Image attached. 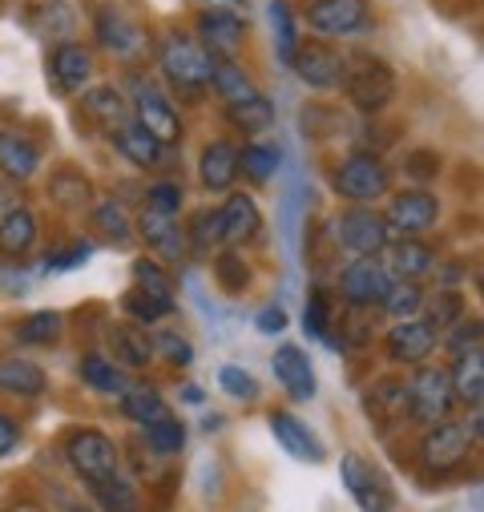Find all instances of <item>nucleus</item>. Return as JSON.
Returning <instances> with one entry per match:
<instances>
[{
    "label": "nucleus",
    "instance_id": "42",
    "mask_svg": "<svg viewBox=\"0 0 484 512\" xmlns=\"http://www.w3.org/2000/svg\"><path fill=\"white\" fill-rule=\"evenodd\" d=\"M380 307H384V311H388V319H396V323L416 319V315H420V307H424V291H420L416 283H396Z\"/></svg>",
    "mask_w": 484,
    "mask_h": 512
},
{
    "label": "nucleus",
    "instance_id": "31",
    "mask_svg": "<svg viewBox=\"0 0 484 512\" xmlns=\"http://www.w3.org/2000/svg\"><path fill=\"white\" fill-rule=\"evenodd\" d=\"M109 347L117 355V367H146L154 359V339H146L142 327H113Z\"/></svg>",
    "mask_w": 484,
    "mask_h": 512
},
{
    "label": "nucleus",
    "instance_id": "21",
    "mask_svg": "<svg viewBox=\"0 0 484 512\" xmlns=\"http://www.w3.org/2000/svg\"><path fill=\"white\" fill-rule=\"evenodd\" d=\"M41 166V146L25 134H0V174L13 178V182H25L33 178Z\"/></svg>",
    "mask_w": 484,
    "mask_h": 512
},
{
    "label": "nucleus",
    "instance_id": "34",
    "mask_svg": "<svg viewBox=\"0 0 484 512\" xmlns=\"http://www.w3.org/2000/svg\"><path fill=\"white\" fill-rule=\"evenodd\" d=\"M428 319V327L440 335V331H448V327H456L460 319H464V295L460 291H452V287H440L432 299H424V307H420Z\"/></svg>",
    "mask_w": 484,
    "mask_h": 512
},
{
    "label": "nucleus",
    "instance_id": "39",
    "mask_svg": "<svg viewBox=\"0 0 484 512\" xmlns=\"http://www.w3.org/2000/svg\"><path fill=\"white\" fill-rule=\"evenodd\" d=\"M218 242H222L218 210H198V214L186 222V250H194V254H210Z\"/></svg>",
    "mask_w": 484,
    "mask_h": 512
},
{
    "label": "nucleus",
    "instance_id": "29",
    "mask_svg": "<svg viewBox=\"0 0 484 512\" xmlns=\"http://www.w3.org/2000/svg\"><path fill=\"white\" fill-rule=\"evenodd\" d=\"M89 492L97 500L101 512H142V496L138 488L126 480V476H101V480H89Z\"/></svg>",
    "mask_w": 484,
    "mask_h": 512
},
{
    "label": "nucleus",
    "instance_id": "35",
    "mask_svg": "<svg viewBox=\"0 0 484 512\" xmlns=\"http://www.w3.org/2000/svg\"><path fill=\"white\" fill-rule=\"evenodd\" d=\"M226 121L238 125L242 134H263L275 125V105L267 97H255V101H242V105H226Z\"/></svg>",
    "mask_w": 484,
    "mask_h": 512
},
{
    "label": "nucleus",
    "instance_id": "18",
    "mask_svg": "<svg viewBox=\"0 0 484 512\" xmlns=\"http://www.w3.org/2000/svg\"><path fill=\"white\" fill-rule=\"evenodd\" d=\"M198 33H202L210 57H234L242 37H247V25H242L230 9H210L198 17Z\"/></svg>",
    "mask_w": 484,
    "mask_h": 512
},
{
    "label": "nucleus",
    "instance_id": "13",
    "mask_svg": "<svg viewBox=\"0 0 484 512\" xmlns=\"http://www.w3.org/2000/svg\"><path fill=\"white\" fill-rule=\"evenodd\" d=\"M134 121L142 125V130L154 138V142H162V146H170V142H178L182 138V121H178V113H174V105L154 89V85H138V97H134Z\"/></svg>",
    "mask_w": 484,
    "mask_h": 512
},
{
    "label": "nucleus",
    "instance_id": "57",
    "mask_svg": "<svg viewBox=\"0 0 484 512\" xmlns=\"http://www.w3.org/2000/svg\"><path fill=\"white\" fill-rule=\"evenodd\" d=\"M9 512H45V508H37V504H13Z\"/></svg>",
    "mask_w": 484,
    "mask_h": 512
},
{
    "label": "nucleus",
    "instance_id": "47",
    "mask_svg": "<svg viewBox=\"0 0 484 512\" xmlns=\"http://www.w3.org/2000/svg\"><path fill=\"white\" fill-rule=\"evenodd\" d=\"M271 21H275V33H279V57L291 65L295 53H299V33H295V17L287 9V0H275L271 5Z\"/></svg>",
    "mask_w": 484,
    "mask_h": 512
},
{
    "label": "nucleus",
    "instance_id": "36",
    "mask_svg": "<svg viewBox=\"0 0 484 512\" xmlns=\"http://www.w3.org/2000/svg\"><path fill=\"white\" fill-rule=\"evenodd\" d=\"M61 331H65L61 311H37V315H29L17 327V343H25V347H49V343L61 339Z\"/></svg>",
    "mask_w": 484,
    "mask_h": 512
},
{
    "label": "nucleus",
    "instance_id": "23",
    "mask_svg": "<svg viewBox=\"0 0 484 512\" xmlns=\"http://www.w3.org/2000/svg\"><path fill=\"white\" fill-rule=\"evenodd\" d=\"M113 142H117L121 154H126L134 166H142V170H158V166L166 162V146L154 142L138 121H126L121 130H113Z\"/></svg>",
    "mask_w": 484,
    "mask_h": 512
},
{
    "label": "nucleus",
    "instance_id": "22",
    "mask_svg": "<svg viewBox=\"0 0 484 512\" xmlns=\"http://www.w3.org/2000/svg\"><path fill=\"white\" fill-rule=\"evenodd\" d=\"M93 53L85 45H61L53 53V81L65 89V93H81L89 81H93Z\"/></svg>",
    "mask_w": 484,
    "mask_h": 512
},
{
    "label": "nucleus",
    "instance_id": "37",
    "mask_svg": "<svg viewBox=\"0 0 484 512\" xmlns=\"http://www.w3.org/2000/svg\"><path fill=\"white\" fill-rule=\"evenodd\" d=\"M97 37H101V45L105 49H113V53H134V45L142 41V33L121 17V13H101L97 17Z\"/></svg>",
    "mask_w": 484,
    "mask_h": 512
},
{
    "label": "nucleus",
    "instance_id": "44",
    "mask_svg": "<svg viewBox=\"0 0 484 512\" xmlns=\"http://www.w3.org/2000/svg\"><path fill=\"white\" fill-rule=\"evenodd\" d=\"M214 275H218V283L226 287V291H247L251 287V267L242 263V254H234V250H222L218 259H214Z\"/></svg>",
    "mask_w": 484,
    "mask_h": 512
},
{
    "label": "nucleus",
    "instance_id": "55",
    "mask_svg": "<svg viewBox=\"0 0 484 512\" xmlns=\"http://www.w3.org/2000/svg\"><path fill=\"white\" fill-rule=\"evenodd\" d=\"M287 327V315H283V307H263L259 311V331H283Z\"/></svg>",
    "mask_w": 484,
    "mask_h": 512
},
{
    "label": "nucleus",
    "instance_id": "25",
    "mask_svg": "<svg viewBox=\"0 0 484 512\" xmlns=\"http://www.w3.org/2000/svg\"><path fill=\"white\" fill-rule=\"evenodd\" d=\"M448 383H452V396L460 404L480 408V400H484V355H480V347L456 355V367L448 371Z\"/></svg>",
    "mask_w": 484,
    "mask_h": 512
},
{
    "label": "nucleus",
    "instance_id": "11",
    "mask_svg": "<svg viewBox=\"0 0 484 512\" xmlns=\"http://www.w3.org/2000/svg\"><path fill=\"white\" fill-rule=\"evenodd\" d=\"M436 218H440V202L428 190H400V194H392L388 214H384L388 230H400V238H420L424 230L436 226Z\"/></svg>",
    "mask_w": 484,
    "mask_h": 512
},
{
    "label": "nucleus",
    "instance_id": "17",
    "mask_svg": "<svg viewBox=\"0 0 484 512\" xmlns=\"http://www.w3.org/2000/svg\"><path fill=\"white\" fill-rule=\"evenodd\" d=\"M295 73L307 81V85H315V89H335V85H343V57L335 53V49H327V45H299V53H295Z\"/></svg>",
    "mask_w": 484,
    "mask_h": 512
},
{
    "label": "nucleus",
    "instance_id": "1",
    "mask_svg": "<svg viewBox=\"0 0 484 512\" xmlns=\"http://www.w3.org/2000/svg\"><path fill=\"white\" fill-rule=\"evenodd\" d=\"M343 89L355 109L380 113L396 97V73L372 53H355V57H343Z\"/></svg>",
    "mask_w": 484,
    "mask_h": 512
},
{
    "label": "nucleus",
    "instance_id": "56",
    "mask_svg": "<svg viewBox=\"0 0 484 512\" xmlns=\"http://www.w3.org/2000/svg\"><path fill=\"white\" fill-rule=\"evenodd\" d=\"M13 206H17V198H13V190H9V186H0V218H5V214H9Z\"/></svg>",
    "mask_w": 484,
    "mask_h": 512
},
{
    "label": "nucleus",
    "instance_id": "9",
    "mask_svg": "<svg viewBox=\"0 0 484 512\" xmlns=\"http://www.w3.org/2000/svg\"><path fill=\"white\" fill-rule=\"evenodd\" d=\"M468 452H472V436H468V428H460V424H452V420L432 424V428L424 432V440H420V460H424V468L436 472V476L460 468V464L468 460Z\"/></svg>",
    "mask_w": 484,
    "mask_h": 512
},
{
    "label": "nucleus",
    "instance_id": "5",
    "mask_svg": "<svg viewBox=\"0 0 484 512\" xmlns=\"http://www.w3.org/2000/svg\"><path fill=\"white\" fill-rule=\"evenodd\" d=\"M65 460L85 484L113 476L117 472V440L97 432V428H73L65 436Z\"/></svg>",
    "mask_w": 484,
    "mask_h": 512
},
{
    "label": "nucleus",
    "instance_id": "4",
    "mask_svg": "<svg viewBox=\"0 0 484 512\" xmlns=\"http://www.w3.org/2000/svg\"><path fill=\"white\" fill-rule=\"evenodd\" d=\"M404 408L416 424H444L456 408V396H452V383H448V371L440 367H420L412 379H408V388H404Z\"/></svg>",
    "mask_w": 484,
    "mask_h": 512
},
{
    "label": "nucleus",
    "instance_id": "8",
    "mask_svg": "<svg viewBox=\"0 0 484 512\" xmlns=\"http://www.w3.org/2000/svg\"><path fill=\"white\" fill-rule=\"evenodd\" d=\"M335 230H339V242L355 254V259H368V254H380L388 246V222L384 214H376L372 206H351L335 218Z\"/></svg>",
    "mask_w": 484,
    "mask_h": 512
},
{
    "label": "nucleus",
    "instance_id": "46",
    "mask_svg": "<svg viewBox=\"0 0 484 512\" xmlns=\"http://www.w3.org/2000/svg\"><path fill=\"white\" fill-rule=\"evenodd\" d=\"M89 178H81V174H73V170H61L57 178H53V198L65 206V210H81L85 202H89Z\"/></svg>",
    "mask_w": 484,
    "mask_h": 512
},
{
    "label": "nucleus",
    "instance_id": "48",
    "mask_svg": "<svg viewBox=\"0 0 484 512\" xmlns=\"http://www.w3.org/2000/svg\"><path fill=\"white\" fill-rule=\"evenodd\" d=\"M218 383H222V392L234 396V400H255V396H259L255 375L242 371V367H222V371H218Z\"/></svg>",
    "mask_w": 484,
    "mask_h": 512
},
{
    "label": "nucleus",
    "instance_id": "32",
    "mask_svg": "<svg viewBox=\"0 0 484 512\" xmlns=\"http://www.w3.org/2000/svg\"><path fill=\"white\" fill-rule=\"evenodd\" d=\"M81 379L89 383L93 392H105V396H121L130 388L126 371H121L113 359H105V355H85L81 359Z\"/></svg>",
    "mask_w": 484,
    "mask_h": 512
},
{
    "label": "nucleus",
    "instance_id": "49",
    "mask_svg": "<svg viewBox=\"0 0 484 512\" xmlns=\"http://www.w3.org/2000/svg\"><path fill=\"white\" fill-rule=\"evenodd\" d=\"M154 351H162V359L174 363V367H190V363H194V347H190V339H186V335H174V331L158 335V339H154Z\"/></svg>",
    "mask_w": 484,
    "mask_h": 512
},
{
    "label": "nucleus",
    "instance_id": "24",
    "mask_svg": "<svg viewBox=\"0 0 484 512\" xmlns=\"http://www.w3.org/2000/svg\"><path fill=\"white\" fill-rule=\"evenodd\" d=\"M121 416L134 420V424H158L170 416V404L166 396L154 388V383H130L126 392H121Z\"/></svg>",
    "mask_w": 484,
    "mask_h": 512
},
{
    "label": "nucleus",
    "instance_id": "15",
    "mask_svg": "<svg viewBox=\"0 0 484 512\" xmlns=\"http://www.w3.org/2000/svg\"><path fill=\"white\" fill-rule=\"evenodd\" d=\"M218 222H222V242L226 246H242V242H251L263 226V214L255 206L251 194H230L218 210Z\"/></svg>",
    "mask_w": 484,
    "mask_h": 512
},
{
    "label": "nucleus",
    "instance_id": "40",
    "mask_svg": "<svg viewBox=\"0 0 484 512\" xmlns=\"http://www.w3.org/2000/svg\"><path fill=\"white\" fill-rule=\"evenodd\" d=\"M121 311H126L138 327H150V323H158V319H166L174 311V299H158V295H146V291L134 287L126 299H121Z\"/></svg>",
    "mask_w": 484,
    "mask_h": 512
},
{
    "label": "nucleus",
    "instance_id": "3",
    "mask_svg": "<svg viewBox=\"0 0 484 512\" xmlns=\"http://www.w3.org/2000/svg\"><path fill=\"white\" fill-rule=\"evenodd\" d=\"M158 61H162V73H166V81H170L174 89H182V93H190V97H198L202 89H210L214 57H210L198 41H190V37H166Z\"/></svg>",
    "mask_w": 484,
    "mask_h": 512
},
{
    "label": "nucleus",
    "instance_id": "20",
    "mask_svg": "<svg viewBox=\"0 0 484 512\" xmlns=\"http://www.w3.org/2000/svg\"><path fill=\"white\" fill-rule=\"evenodd\" d=\"M271 432H275V440H279L295 460H307V464H319V460H323V444H319V436H315L299 416H291V412H275V416H271Z\"/></svg>",
    "mask_w": 484,
    "mask_h": 512
},
{
    "label": "nucleus",
    "instance_id": "10",
    "mask_svg": "<svg viewBox=\"0 0 484 512\" xmlns=\"http://www.w3.org/2000/svg\"><path fill=\"white\" fill-rule=\"evenodd\" d=\"M307 25L319 37H355L372 25L368 0H311Z\"/></svg>",
    "mask_w": 484,
    "mask_h": 512
},
{
    "label": "nucleus",
    "instance_id": "33",
    "mask_svg": "<svg viewBox=\"0 0 484 512\" xmlns=\"http://www.w3.org/2000/svg\"><path fill=\"white\" fill-rule=\"evenodd\" d=\"M424 271H432V246H424L420 238H400L392 246V279L400 275L404 283H412Z\"/></svg>",
    "mask_w": 484,
    "mask_h": 512
},
{
    "label": "nucleus",
    "instance_id": "6",
    "mask_svg": "<svg viewBox=\"0 0 484 512\" xmlns=\"http://www.w3.org/2000/svg\"><path fill=\"white\" fill-rule=\"evenodd\" d=\"M339 468H343V488L355 496V504L363 512H396V492H392V484L384 480L380 468H372L355 452H347Z\"/></svg>",
    "mask_w": 484,
    "mask_h": 512
},
{
    "label": "nucleus",
    "instance_id": "54",
    "mask_svg": "<svg viewBox=\"0 0 484 512\" xmlns=\"http://www.w3.org/2000/svg\"><path fill=\"white\" fill-rule=\"evenodd\" d=\"M436 170H440V162H436V154H428V150L412 154V162H408V174H412V178H436Z\"/></svg>",
    "mask_w": 484,
    "mask_h": 512
},
{
    "label": "nucleus",
    "instance_id": "28",
    "mask_svg": "<svg viewBox=\"0 0 484 512\" xmlns=\"http://www.w3.org/2000/svg\"><path fill=\"white\" fill-rule=\"evenodd\" d=\"M33 242H37V214L29 206H13L0 218V254L5 259H21Z\"/></svg>",
    "mask_w": 484,
    "mask_h": 512
},
{
    "label": "nucleus",
    "instance_id": "41",
    "mask_svg": "<svg viewBox=\"0 0 484 512\" xmlns=\"http://www.w3.org/2000/svg\"><path fill=\"white\" fill-rule=\"evenodd\" d=\"M142 432H146V444H150L158 456H178V452L186 448V424H182L178 416H166V420H158V424H146Z\"/></svg>",
    "mask_w": 484,
    "mask_h": 512
},
{
    "label": "nucleus",
    "instance_id": "27",
    "mask_svg": "<svg viewBox=\"0 0 484 512\" xmlns=\"http://www.w3.org/2000/svg\"><path fill=\"white\" fill-rule=\"evenodd\" d=\"M210 85H214V93H218L226 105H242V101L263 97V93H259V85H255L247 73H242V65H234L230 57H214Z\"/></svg>",
    "mask_w": 484,
    "mask_h": 512
},
{
    "label": "nucleus",
    "instance_id": "52",
    "mask_svg": "<svg viewBox=\"0 0 484 512\" xmlns=\"http://www.w3.org/2000/svg\"><path fill=\"white\" fill-rule=\"evenodd\" d=\"M448 347L456 351V355H464V351H476L480 347V319H460L456 327H452V335H448Z\"/></svg>",
    "mask_w": 484,
    "mask_h": 512
},
{
    "label": "nucleus",
    "instance_id": "51",
    "mask_svg": "<svg viewBox=\"0 0 484 512\" xmlns=\"http://www.w3.org/2000/svg\"><path fill=\"white\" fill-rule=\"evenodd\" d=\"M150 210H158V214H178V210H182V186H178V182H158V186H150Z\"/></svg>",
    "mask_w": 484,
    "mask_h": 512
},
{
    "label": "nucleus",
    "instance_id": "43",
    "mask_svg": "<svg viewBox=\"0 0 484 512\" xmlns=\"http://www.w3.org/2000/svg\"><path fill=\"white\" fill-rule=\"evenodd\" d=\"M134 283H138V291H146V295L174 299V279H170V271L158 267L154 259H138V263H134Z\"/></svg>",
    "mask_w": 484,
    "mask_h": 512
},
{
    "label": "nucleus",
    "instance_id": "26",
    "mask_svg": "<svg viewBox=\"0 0 484 512\" xmlns=\"http://www.w3.org/2000/svg\"><path fill=\"white\" fill-rule=\"evenodd\" d=\"M198 178L206 190H230L238 178V150L230 142H210L198 162Z\"/></svg>",
    "mask_w": 484,
    "mask_h": 512
},
{
    "label": "nucleus",
    "instance_id": "53",
    "mask_svg": "<svg viewBox=\"0 0 484 512\" xmlns=\"http://www.w3.org/2000/svg\"><path fill=\"white\" fill-rule=\"evenodd\" d=\"M17 444H21V424H17L13 416L0 412V460L13 456V452H17Z\"/></svg>",
    "mask_w": 484,
    "mask_h": 512
},
{
    "label": "nucleus",
    "instance_id": "19",
    "mask_svg": "<svg viewBox=\"0 0 484 512\" xmlns=\"http://www.w3.org/2000/svg\"><path fill=\"white\" fill-rule=\"evenodd\" d=\"M45 388H49V375L33 359H25V355L0 359V392H9L17 400H37Z\"/></svg>",
    "mask_w": 484,
    "mask_h": 512
},
{
    "label": "nucleus",
    "instance_id": "2",
    "mask_svg": "<svg viewBox=\"0 0 484 512\" xmlns=\"http://www.w3.org/2000/svg\"><path fill=\"white\" fill-rule=\"evenodd\" d=\"M331 186L351 206H372L376 198H384L392 190V174H388V166L376 154H351L347 162L335 166Z\"/></svg>",
    "mask_w": 484,
    "mask_h": 512
},
{
    "label": "nucleus",
    "instance_id": "30",
    "mask_svg": "<svg viewBox=\"0 0 484 512\" xmlns=\"http://www.w3.org/2000/svg\"><path fill=\"white\" fill-rule=\"evenodd\" d=\"M81 105H85V113H89V117H97V121L105 125V130H121L126 121H134V117H130V101L121 97L117 89H109V85L89 89Z\"/></svg>",
    "mask_w": 484,
    "mask_h": 512
},
{
    "label": "nucleus",
    "instance_id": "38",
    "mask_svg": "<svg viewBox=\"0 0 484 512\" xmlns=\"http://www.w3.org/2000/svg\"><path fill=\"white\" fill-rule=\"evenodd\" d=\"M279 170V150L275 146H263V142H251L238 150V174H247L251 182H267L275 178Z\"/></svg>",
    "mask_w": 484,
    "mask_h": 512
},
{
    "label": "nucleus",
    "instance_id": "45",
    "mask_svg": "<svg viewBox=\"0 0 484 512\" xmlns=\"http://www.w3.org/2000/svg\"><path fill=\"white\" fill-rule=\"evenodd\" d=\"M93 222H97V230H101L109 242H130V234H134V226H130L126 210H121V202H101V206L93 210Z\"/></svg>",
    "mask_w": 484,
    "mask_h": 512
},
{
    "label": "nucleus",
    "instance_id": "7",
    "mask_svg": "<svg viewBox=\"0 0 484 512\" xmlns=\"http://www.w3.org/2000/svg\"><path fill=\"white\" fill-rule=\"evenodd\" d=\"M392 287H396V279H392V271L376 259V254L347 263V271L339 275V291H343V299L351 307H380Z\"/></svg>",
    "mask_w": 484,
    "mask_h": 512
},
{
    "label": "nucleus",
    "instance_id": "14",
    "mask_svg": "<svg viewBox=\"0 0 484 512\" xmlns=\"http://www.w3.org/2000/svg\"><path fill=\"white\" fill-rule=\"evenodd\" d=\"M142 238H146V246L154 250V254H162L166 263H178V259H186V230L174 222V214H158V210H142L138 214V226H134Z\"/></svg>",
    "mask_w": 484,
    "mask_h": 512
},
{
    "label": "nucleus",
    "instance_id": "16",
    "mask_svg": "<svg viewBox=\"0 0 484 512\" xmlns=\"http://www.w3.org/2000/svg\"><path fill=\"white\" fill-rule=\"evenodd\" d=\"M271 367H275V379L283 383V392L291 400H311L315 396V367H311L307 351H299V347L287 343V347L275 351Z\"/></svg>",
    "mask_w": 484,
    "mask_h": 512
},
{
    "label": "nucleus",
    "instance_id": "50",
    "mask_svg": "<svg viewBox=\"0 0 484 512\" xmlns=\"http://www.w3.org/2000/svg\"><path fill=\"white\" fill-rule=\"evenodd\" d=\"M327 323H331V299L323 291H311V299L303 307V327L311 335H327Z\"/></svg>",
    "mask_w": 484,
    "mask_h": 512
},
{
    "label": "nucleus",
    "instance_id": "58",
    "mask_svg": "<svg viewBox=\"0 0 484 512\" xmlns=\"http://www.w3.org/2000/svg\"><path fill=\"white\" fill-rule=\"evenodd\" d=\"M69 512H93V508H81V504H73V508H69Z\"/></svg>",
    "mask_w": 484,
    "mask_h": 512
},
{
    "label": "nucleus",
    "instance_id": "12",
    "mask_svg": "<svg viewBox=\"0 0 484 512\" xmlns=\"http://www.w3.org/2000/svg\"><path fill=\"white\" fill-rule=\"evenodd\" d=\"M384 347H388V359H392V363L424 367V363L432 359V351L440 347V335H436L424 319H404V323H396V327L388 331Z\"/></svg>",
    "mask_w": 484,
    "mask_h": 512
}]
</instances>
